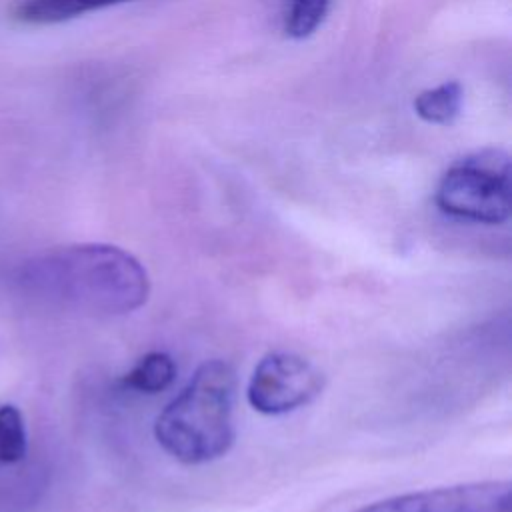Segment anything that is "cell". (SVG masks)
I'll return each instance as SVG.
<instances>
[{
  "label": "cell",
  "instance_id": "6da1fadb",
  "mask_svg": "<svg viewBox=\"0 0 512 512\" xmlns=\"http://www.w3.org/2000/svg\"><path fill=\"white\" fill-rule=\"evenodd\" d=\"M20 288L44 302L104 316L130 314L146 304L144 264L112 244H70L38 254L16 272Z\"/></svg>",
  "mask_w": 512,
  "mask_h": 512
},
{
  "label": "cell",
  "instance_id": "7a4b0ae2",
  "mask_svg": "<svg viewBox=\"0 0 512 512\" xmlns=\"http://www.w3.org/2000/svg\"><path fill=\"white\" fill-rule=\"evenodd\" d=\"M236 370L212 358L202 362L188 384L154 420L158 446L182 464H208L222 458L236 436Z\"/></svg>",
  "mask_w": 512,
  "mask_h": 512
},
{
  "label": "cell",
  "instance_id": "3957f363",
  "mask_svg": "<svg viewBox=\"0 0 512 512\" xmlns=\"http://www.w3.org/2000/svg\"><path fill=\"white\" fill-rule=\"evenodd\" d=\"M510 190L508 154L484 148L444 172L434 202L450 218L496 226L510 220Z\"/></svg>",
  "mask_w": 512,
  "mask_h": 512
},
{
  "label": "cell",
  "instance_id": "277c9868",
  "mask_svg": "<svg viewBox=\"0 0 512 512\" xmlns=\"http://www.w3.org/2000/svg\"><path fill=\"white\" fill-rule=\"evenodd\" d=\"M324 386L326 376L314 362L296 352L274 350L254 366L246 400L260 414L280 416L314 402Z\"/></svg>",
  "mask_w": 512,
  "mask_h": 512
},
{
  "label": "cell",
  "instance_id": "5b68a950",
  "mask_svg": "<svg viewBox=\"0 0 512 512\" xmlns=\"http://www.w3.org/2000/svg\"><path fill=\"white\" fill-rule=\"evenodd\" d=\"M350 512H512L508 480H478L388 496Z\"/></svg>",
  "mask_w": 512,
  "mask_h": 512
},
{
  "label": "cell",
  "instance_id": "8992f818",
  "mask_svg": "<svg viewBox=\"0 0 512 512\" xmlns=\"http://www.w3.org/2000/svg\"><path fill=\"white\" fill-rule=\"evenodd\" d=\"M132 0H22L14 16L26 24H60Z\"/></svg>",
  "mask_w": 512,
  "mask_h": 512
},
{
  "label": "cell",
  "instance_id": "52a82bcc",
  "mask_svg": "<svg viewBox=\"0 0 512 512\" xmlns=\"http://www.w3.org/2000/svg\"><path fill=\"white\" fill-rule=\"evenodd\" d=\"M464 104V88L458 80H446L422 90L414 98V112L428 124L450 126L458 120Z\"/></svg>",
  "mask_w": 512,
  "mask_h": 512
},
{
  "label": "cell",
  "instance_id": "ba28073f",
  "mask_svg": "<svg viewBox=\"0 0 512 512\" xmlns=\"http://www.w3.org/2000/svg\"><path fill=\"white\" fill-rule=\"evenodd\" d=\"M178 366L166 352L144 354L124 376L122 386L140 394H158L172 386L176 380Z\"/></svg>",
  "mask_w": 512,
  "mask_h": 512
},
{
  "label": "cell",
  "instance_id": "9c48e42d",
  "mask_svg": "<svg viewBox=\"0 0 512 512\" xmlns=\"http://www.w3.org/2000/svg\"><path fill=\"white\" fill-rule=\"evenodd\" d=\"M28 438L20 410L12 404L0 406V464H16L26 456Z\"/></svg>",
  "mask_w": 512,
  "mask_h": 512
},
{
  "label": "cell",
  "instance_id": "30bf717a",
  "mask_svg": "<svg viewBox=\"0 0 512 512\" xmlns=\"http://www.w3.org/2000/svg\"><path fill=\"white\" fill-rule=\"evenodd\" d=\"M288 12H286V24L284 30L290 38L302 40L316 32V28L322 24L330 0H288Z\"/></svg>",
  "mask_w": 512,
  "mask_h": 512
}]
</instances>
